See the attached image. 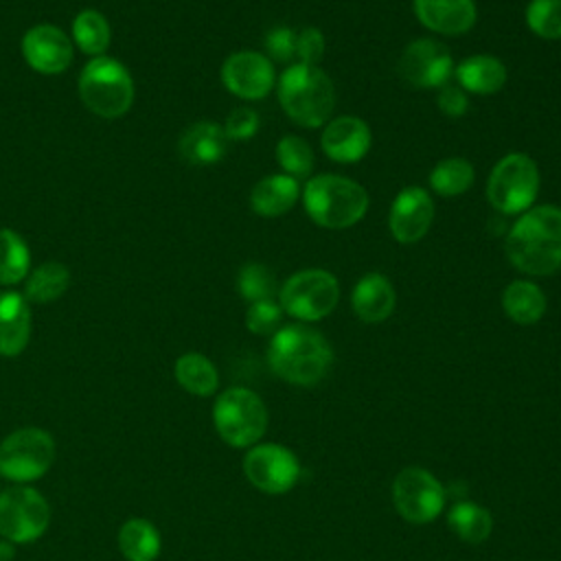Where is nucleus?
<instances>
[{"instance_id": "obj_32", "label": "nucleus", "mask_w": 561, "mask_h": 561, "mask_svg": "<svg viewBox=\"0 0 561 561\" xmlns=\"http://www.w3.org/2000/svg\"><path fill=\"white\" fill-rule=\"evenodd\" d=\"M276 162L283 169V173L300 180L313 171L316 158L311 145L305 138L287 134L276 142Z\"/></svg>"}, {"instance_id": "obj_19", "label": "nucleus", "mask_w": 561, "mask_h": 561, "mask_svg": "<svg viewBox=\"0 0 561 561\" xmlns=\"http://www.w3.org/2000/svg\"><path fill=\"white\" fill-rule=\"evenodd\" d=\"M394 305H397L394 285L381 272L364 274L351 291L353 313L366 324H377L388 320L394 311Z\"/></svg>"}, {"instance_id": "obj_4", "label": "nucleus", "mask_w": 561, "mask_h": 561, "mask_svg": "<svg viewBox=\"0 0 561 561\" xmlns=\"http://www.w3.org/2000/svg\"><path fill=\"white\" fill-rule=\"evenodd\" d=\"M302 206L307 217L322 228L344 230L364 219L368 210L366 188L337 173H320L302 186Z\"/></svg>"}, {"instance_id": "obj_37", "label": "nucleus", "mask_w": 561, "mask_h": 561, "mask_svg": "<svg viewBox=\"0 0 561 561\" xmlns=\"http://www.w3.org/2000/svg\"><path fill=\"white\" fill-rule=\"evenodd\" d=\"M259 127H261V118L250 107L232 110L224 123V131L228 140H250L252 136H256Z\"/></svg>"}, {"instance_id": "obj_29", "label": "nucleus", "mask_w": 561, "mask_h": 561, "mask_svg": "<svg viewBox=\"0 0 561 561\" xmlns=\"http://www.w3.org/2000/svg\"><path fill=\"white\" fill-rule=\"evenodd\" d=\"M449 528L467 543H482L493 530L491 513L476 502H458L447 513Z\"/></svg>"}, {"instance_id": "obj_31", "label": "nucleus", "mask_w": 561, "mask_h": 561, "mask_svg": "<svg viewBox=\"0 0 561 561\" xmlns=\"http://www.w3.org/2000/svg\"><path fill=\"white\" fill-rule=\"evenodd\" d=\"M72 42L81 53L101 57L110 46V24L96 9H83L72 20Z\"/></svg>"}, {"instance_id": "obj_27", "label": "nucleus", "mask_w": 561, "mask_h": 561, "mask_svg": "<svg viewBox=\"0 0 561 561\" xmlns=\"http://www.w3.org/2000/svg\"><path fill=\"white\" fill-rule=\"evenodd\" d=\"M68 285H70V270L59 261H48L28 272L24 298L35 305H46L64 296Z\"/></svg>"}, {"instance_id": "obj_17", "label": "nucleus", "mask_w": 561, "mask_h": 561, "mask_svg": "<svg viewBox=\"0 0 561 561\" xmlns=\"http://www.w3.org/2000/svg\"><path fill=\"white\" fill-rule=\"evenodd\" d=\"M373 145V134L366 121L357 116H335L324 125L320 147L324 156L340 164L359 162Z\"/></svg>"}, {"instance_id": "obj_8", "label": "nucleus", "mask_w": 561, "mask_h": 561, "mask_svg": "<svg viewBox=\"0 0 561 561\" xmlns=\"http://www.w3.org/2000/svg\"><path fill=\"white\" fill-rule=\"evenodd\" d=\"M340 300L337 278L320 267L291 274L278 289V305L285 313L300 322H318L327 318Z\"/></svg>"}, {"instance_id": "obj_39", "label": "nucleus", "mask_w": 561, "mask_h": 561, "mask_svg": "<svg viewBox=\"0 0 561 561\" xmlns=\"http://www.w3.org/2000/svg\"><path fill=\"white\" fill-rule=\"evenodd\" d=\"M438 110L449 118H460L469 110V96L460 85H443L436 96Z\"/></svg>"}, {"instance_id": "obj_9", "label": "nucleus", "mask_w": 561, "mask_h": 561, "mask_svg": "<svg viewBox=\"0 0 561 561\" xmlns=\"http://www.w3.org/2000/svg\"><path fill=\"white\" fill-rule=\"evenodd\" d=\"M55 440L42 427H20L0 443V476L18 484L35 482L55 462Z\"/></svg>"}, {"instance_id": "obj_16", "label": "nucleus", "mask_w": 561, "mask_h": 561, "mask_svg": "<svg viewBox=\"0 0 561 561\" xmlns=\"http://www.w3.org/2000/svg\"><path fill=\"white\" fill-rule=\"evenodd\" d=\"M26 64L42 75H59L72 64L70 37L53 24H35L22 37Z\"/></svg>"}, {"instance_id": "obj_22", "label": "nucleus", "mask_w": 561, "mask_h": 561, "mask_svg": "<svg viewBox=\"0 0 561 561\" xmlns=\"http://www.w3.org/2000/svg\"><path fill=\"white\" fill-rule=\"evenodd\" d=\"M300 193V180L287 173H272L254 184L250 193V208L259 217H280L296 206Z\"/></svg>"}, {"instance_id": "obj_3", "label": "nucleus", "mask_w": 561, "mask_h": 561, "mask_svg": "<svg viewBox=\"0 0 561 561\" xmlns=\"http://www.w3.org/2000/svg\"><path fill=\"white\" fill-rule=\"evenodd\" d=\"M276 94L283 112L298 127H324L335 110L333 81L318 66L289 64L276 79Z\"/></svg>"}, {"instance_id": "obj_14", "label": "nucleus", "mask_w": 561, "mask_h": 561, "mask_svg": "<svg viewBox=\"0 0 561 561\" xmlns=\"http://www.w3.org/2000/svg\"><path fill=\"white\" fill-rule=\"evenodd\" d=\"M219 75L224 88L243 101H261L276 85L274 64L267 59V55L256 50H239L228 55Z\"/></svg>"}, {"instance_id": "obj_40", "label": "nucleus", "mask_w": 561, "mask_h": 561, "mask_svg": "<svg viewBox=\"0 0 561 561\" xmlns=\"http://www.w3.org/2000/svg\"><path fill=\"white\" fill-rule=\"evenodd\" d=\"M11 557H13V543L2 539L0 541V561H11Z\"/></svg>"}, {"instance_id": "obj_28", "label": "nucleus", "mask_w": 561, "mask_h": 561, "mask_svg": "<svg viewBox=\"0 0 561 561\" xmlns=\"http://www.w3.org/2000/svg\"><path fill=\"white\" fill-rule=\"evenodd\" d=\"M476 169L467 158H443L430 171V188L440 197L462 195L473 186Z\"/></svg>"}, {"instance_id": "obj_24", "label": "nucleus", "mask_w": 561, "mask_h": 561, "mask_svg": "<svg viewBox=\"0 0 561 561\" xmlns=\"http://www.w3.org/2000/svg\"><path fill=\"white\" fill-rule=\"evenodd\" d=\"M546 307H548L546 294L533 280L517 278L513 283H508L506 289L502 291V309H504V313L513 322H517L522 327L539 322L543 318V313H546Z\"/></svg>"}, {"instance_id": "obj_12", "label": "nucleus", "mask_w": 561, "mask_h": 561, "mask_svg": "<svg viewBox=\"0 0 561 561\" xmlns=\"http://www.w3.org/2000/svg\"><path fill=\"white\" fill-rule=\"evenodd\" d=\"M243 473L248 482L267 495H283L300 478L296 454L276 443H256L243 456Z\"/></svg>"}, {"instance_id": "obj_25", "label": "nucleus", "mask_w": 561, "mask_h": 561, "mask_svg": "<svg viewBox=\"0 0 561 561\" xmlns=\"http://www.w3.org/2000/svg\"><path fill=\"white\" fill-rule=\"evenodd\" d=\"M118 550L127 561H156L162 548L158 528L145 517L127 519L116 535Z\"/></svg>"}, {"instance_id": "obj_6", "label": "nucleus", "mask_w": 561, "mask_h": 561, "mask_svg": "<svg viewBox=\"0 0 561 561\" xmlns=\"http://www.w3.org/2000/svg\"><path fill=\"white\" fill-rule=\"evenodd\" d=\"M213 423L226 445L252 447L267 430V408L254 390L234 386L215 399Z\"/></svg>"}, {"instance_id": "obj_13", "label": "nucleus", "mask_w": 561, "mask_h": 561, "mask_svg": "<svg viewBox=\"0 0 561 561\" xmlns=\"http://www.w3.org/2000/svg\"><path fill=\"white\" fill-rule=\"evenodd\" d=\"M397 72L412 88H443L454 75V59L445 44L432 37H421L403 48L397 61Z\"/></svg>"}, {"instance_id": "obj_33", "label": "nucleus", "mask_w": 561, "mask_h": 561, "mask_svg": "<svg viewBox=\"0 0 561 561\" xmlns=\"http://www.w3.org/2000/svg\"><path fill=\"white\" fill-rule=\"evenodd\" d=\"M276 289V278L263 263H245L237 274V291L248 302L274 298Z\"/></svg>"}, {"instance_id": "obj_10", "label": "nucleus", "mask_w": 561, "mask_h": 561, "mask_svg": "<svg viewBox=\"0 0 561 561\" xmlns=\"http://www.w3.org/2000/svg\"><path fill=\"white\" fill-rule=\"evenodd\" d=\"M50 524L46 497L31 486H11L0 493V537L11 543L39 539Z\"/></svg>"}, {"instance_id": "obj_18", "label": "nucleus", "mask_w": 561, "mask_h": 561, "mask_svg": "<svg viewBox=\"0 0 561 561\" xmlns=\"http://www.w3.org/2000/svg\"><path fill=\"white\" fill-rule=\"evenodd\" d=\"M412 7L416 20L440 35H462L478 20L473 0H412Z\"/></svg>"}, {"instance_id": "obj_15", "label": "nucleus", "mask_w": 561, "mask_h": 561, "mask_svg": "<svg viewBox=\"0 0 561 561\" xmlns=\"http://www.w3.org/2000/svg\"><path fill=\"white\" fill-rule=\"evenodd\" d=\"M434 219V202L430 191L423 186H405L401 188L388 213V228L394 241L410 245L421 241L432 228Z\"/></svg>"}, {"instance_id": "obj_23", "label": "nucleus", "mask_w": 561, "mask_h": 561, "mask_svg": "<svg viewBox=\"0 0 561 561\" xmlns=\"http://www.w3.org/2000/svg\"><path fill=\"white\" fill-rule=\"evenodd\" d=\"M454 77L467 94L489 96L504 88L508 72L502 59L493 55H471L454 68Z\"/></svg>"}, {"instance_id": "obj_38", "label": "nucleus", "mask_w": 561, "mask_h": 561, "mask_svg": "<svg viewBox=\"0 0 561 561\" xmlns=\"http://www.w3.org/2000/svg\"><path fill=\"white\" fill-rule=\"evenodd\" d=\"M324 55V35L316 26H305L298 31L296 39V59L307 66H318Z\"/></svg>"}, {"instance_id": "obj_11", "label": "nucleus", "mask_w": 561, "mask_h": 561, "mask_svg": "<svg viewBox=\"0 0 561 561\" xmlns=\"http://www.w3.org/2000/svg\"><path fill=\"white\" fill-rule=\"evenodd\" d=\"M392 502L397 513L410 524H427L445 508V489L423 467H405L392 482Z\"/></svg>"}, {"instance_id": "obj_34", "label": "nucleus", "mask_w": 561, "mask_h": 561, "mask_svg": "<svg viewBox=\"0 0 561 561\" xmlns=\"http://www.w3.org/2000/svg\"><path fill=\"white\" fill-rule=\"evenodd\" d=\"M526 26L541 39H561V0H530Z\"/></svg>"}, {"instance_id": "obj_36", "label": "nucleus", "mask_w": 561, "mask_h": 561, "mask_svg": "<svg viewBox=\"0 0 561 561\" xmlns=\"http://www.w3.org/2000/svg\"><path fill=\"white\" fill-rule=\"evenodd\" d=\"M296 39L298 33L289 26H274L265 33V53L270 61L289 64L296 59Z\"/></svg>"}, {"instance_id": "obj_7", "label": "nucleus", "mask_w": 561, "mask_h": 561, "mask_svg": "<svg viewBox=\"0 0 561 561\" xmlns=\"http://www.w3.org/2000/svg\"><path fill=\"white\" fill-rule=\"evenodd\" d=\"M539 193L537 162L513 151L500 158L486 180V199L500 215H522L533 208Z\"/></svg>"}, {"instance_id": "obj_35", "label": "nucleus", "mask_w": 561, "mask_h": 561, "mask_svg": "<svg viewBox=\"0 0 561 561\" xmlns=\"http://www.w3.org/2000/svg\"><path fill=\"white\" fill-rule=\"evenodd\" d=\"M283 307L274 298L250 302L245 311V327L254 335H274L280 329Z\"/></svg>"}, {"instance_id": "obj_1", "label": "nucleus", "mask_w": 561, "mask_h": 561, "mask_svg": "<svg viewBox=\"0 0 561 561\" xmlns=\"http://www.w3.org/2000/svg\"><path fill=\"white\" fill-rule=\"evenodd\" d=\"M513 267L528 276H550L561 270V208L541 204L522 213L504 241Z\"/></svg>"}, {"instance_id": "obj_21", "label": "nucleus", "mask_w": 561, "mask_h": 561, "mask_svg": "<svg viewBox=\"0 0 561 561\" xmlns=\"http://www.w3.org/2000/svg\"><path fill=\"white\" fill-rule=\"evenodd\" d=\"M180 156L191 167H210L217 164L228 149V136L224 125L213 121H199L188 125L178 140Z\"/></svg>"}, {"instance_id": "obj_2", "label": "nucleus", "mask_w": 561, "mask_h": 561, "mask_svg": "<svg viewBox=\"0 0 561 561\" xmlns=\"http://www.w3.org/2000/svg\"><path fill=\"white\" fill-rule=\"evenodd\" d=\"M267 364L287 383L316 386L333 366V348L320 331L296 322L280 327L272 335Z\"/></svg>"}, {"instance_id": "obj_26", "label": "nucleus", "mask_w": 561, "mask_h": 561, "mask_svg": "<svg viewBox=\"0 0 561 561\" xmlns=\"http://www.w3.org/2000/svg\"><path fill=\"white\" fill-rule=\"evenodd\" d=\"M175 381L195 397H210L219 386V373L215 364L202 353H184L173 366Z\"/></svg>"}, {"instance_id": "obj_20", "label": "nucleus", "mask_w": 561, "mask_h": 561, "mask_svg": "<svg viewBox=\"0 0 561 561\" xmlns=\"http://www.w3.org/2000/svg\"><path fill=\"white\" fill-rule=\"evenodd\" d=\"M31 305L24 294L0 291V355H20L31 340Z\"/></svg>"}, {"instance_id": "obj_5", "label": "nucleus", "mask_w": 561, "mask_h": 561, "mask_svg": "<svg viewBox=\"0 0 561 561\" xmlns=\"http://www.w3.org/2000/svg\"><path fill=\"white\" fill-rule=\"evenodd\" d=\"M79 96L92 114L101 118H118L127 114L134 103L131 75L114 57H94L79 75Z\"/></svg>"}, {"instance_id": "obj_30", "label": "nucleus", "mask_w": 561, "mask_h": 561, "mask_svg": "<svg viewBox=\"0 0 561 561\" xmlns=\"http://www.w3.org/2000/svg\"><path fill=\"white\" fill-rule=\"evenodd\" d=\"M31 272L26 241L11 228H0V285H15Z\"/></svg>"}]
</instances>
